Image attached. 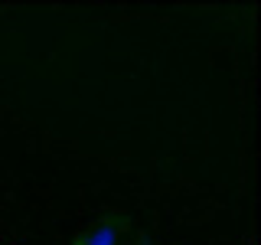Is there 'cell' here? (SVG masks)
<instances>
[{
  "instance_id": "cell-1",
  "label": "cell",
  "mask_w": 261,
  "mask_h": 245,
  "mask_svg": "<svg viewBox=\"0 0 261 245\" xmlns=\"http://www.w3.org/2000/svg\"><path fill=\"white\" fill-rule=\"evenodd\" d=\"M121 235H124V219H101V223H95L88 229L85 235H82V245H121Z\"/></svg>"
},
{
  "instance_id": "cell-2",
  "label": "cell",
  "mask_w": 261,
  "mask_h": 245,
  "mask_svg": "<svg viewBox=\"0 0 261 245\" xmlns=\"http://www.w3.org/2000/svg\"><path fill=\"white\" fill-rule=\"evenodd\" d=\"M137 245H150V239H144V235H141V239H137Z\"/></svg>"
},
{
  "instance_id": "cell-3",
  "label": "cell",
  "mask_w": 261,
  "mask_h": 245,
  "mask_svg": "<svg viewBox=\"0 0 261 245\" xmlns=\"http://www.w3.org/2000/svg\"><path fill=\"white\" fill-rule=\"evenodd\" d=\"M72 245H82V242H79V239H75V242H72Z\"/></svg>"
}]
</instances>
